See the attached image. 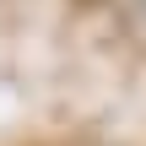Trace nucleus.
Listing matches in <instances>:
<instances>
[{"label":"nucleus","mask_w":146,"mask_h":146,"mask_svg":"<svg viewBox=\"0 0 146 146\" xmlns=\"http://www.w3.org/2000/svg\"><path fill=\"white\" fill-rule=\"evenodd\" d=\"M141 11H146V0H141Z\"/></svg>","instance_id":"obj_1"}]
</instances>
